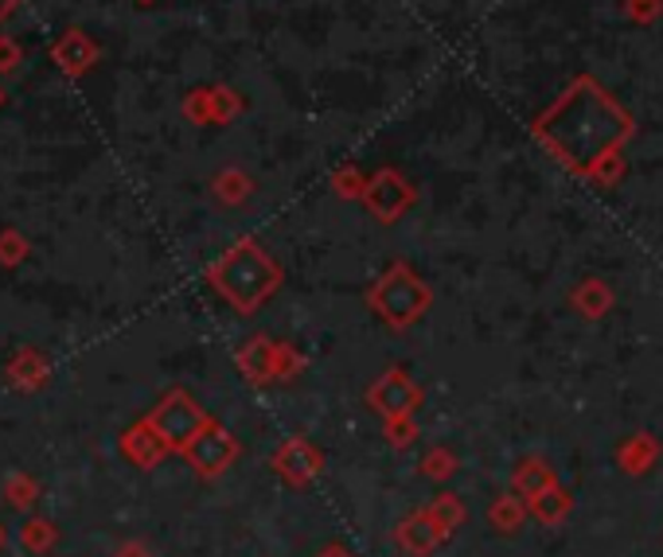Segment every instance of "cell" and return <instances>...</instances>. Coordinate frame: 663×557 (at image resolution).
<instances>
[{
	"instance_id": "1",
	"label": "cell",
	"mask_w": 663,
	"mask_h": 557,
	"mask_svg": "<svg viewBox=\"0 0 663 557\" xmlns=\"http://www.w3.org/2000/svg\"><path fill=\"white\" fill-rule=\"evenodd\" d=\"M632 133H636V118L593 74H577L531 121V136L543 141L546 152L577 175H590L601 160L621 152Z\"/></svg>"
},
{
	"instance_id": "2",
	"label": "cell",
	"mask_w": 663,
	"mask_h": 557,
	"mask_svg": "<svg viewBox=\"0 0 663 557\" xmlns=\"http://www.w3.org/2000/svg\"><path fill=\"white\" fill-rule=\"evenodd\" d=\"M208 277H211V285H215L219 293H223L239 312H254L258 304H262L265 296L278 288L281 270L270 262V254H265L258 242L242 239L234 250H227L223 262L211 265Z\"/></svg>"
},
{
	"instance_id": "3",
	"label": "cell",
	"mask_w": 663,
	"mask_h": 557,
	"mask_svg": "<svg viewBox=\"0 0 663 557\" xmlns=\"http://www.w3.org/2000/svg\"><path fill=\"white\" fill-rule=\"evenodd\" d=\"M371 304H375V312L386 320V324L406 327L425 312L430 293H425V285L418 281L414 270H406V265H391L386 277L375 285V293H371Z\"/></svg>"
},
{
	"instance_id": "4",
	"label": "cell",
	"mask_w": 663,
	"mask_h": 557,
	"mask_svg": "<svg viewBox=\"0 0 663 557\" xmlns=\"http://www.w3.org/2000/svg\"><path fill=\"white\" fill-rule=\"evenodd\" d=\"M144 422H149L152 429H157L160 437H164V445H169V448H180V453H184V448L192 445V440L200 437L203 429H208L211 417L203 414V409L195 406V402L188 398L184 391H172L169 398L160 402V406L152 409L149 417H144Z\"/></svg>"
},
{
	"instance_id": "5",
	"label": "cell",
	"mask_w": 663,
	"mask_h": 557,
	"mask_svg": "<svg viewBox=\"0 0 663 557\" xmlns=\"http://www.w3.org/2000/svg\"><path fill=\"white\" fill-rule=\"evenodd\" d=\"M363 203L379 223H399L414 207V188H410V180H402L399 168H379L375 175H368Z\"/></svg>"
},
{
	"instance_id": "6",
	"label": "cell",
	"mask_w": 663,
	"mask_h": 557,
	"mask_svg": "<svg viewBox=\"0 0 663 557\" xmlns=\"http://www.w3.org/2000/svg\"><path fill=\"white\" fill-rule=\"evenodd\" d=\"M242 110H247V102L231 87H195L184 98V118L195 125H231Z\"/></svg>"
},
{
	"instance_id": "7",
	"label": "cell",
	"mask_w": 663,
	"mask_h": 557,
	"mask_svg": "<svg viewBox=\"0 0 663 557\" xmlns=\"http://www.w3.org/2000/svg\"><path fill=\"white\" fill-rule=\"evenodd\" d=\"M51 59L59 63V71L71 74V79H82V74H90L98 67V59H102V48H98L94 40H90L82 28H67L63 36H59L56 43H51Z\"/></svg>"
},
{
	"instance_id": "8",
	"label": "cell",
	"mask_w": 663,
	"mask_h": 557,
	"mask_svg": "<svg viewBox=\"0 0 663 557\" xmlns=\"http://www.w3.org/2000/svg\"><path fill=\"white\" fill-rule=\"evenodd\" d=\"M188 460L195 464V468L203 472V476H215V472H223L227 464L234 460V453H239V445H234V437L227 429H219L215 422H208V429L200 433V437L192 440V445L184 448Z\"/></svg>"
},
{
	"instance_id": "9",
	"label": "cell",
	"mask_w": 663,
	"mask_h": 557,
	"mask_svg": "<svg viewBox=\"0 0 663 557\" xmlns=\"http://www.w3.org/2000/svg\"><path fill=\"white\" fill-rule=\"evenodd\" d=\"M121 453H125L137 468H152L160 456L169 453V445H164V437H160L149 422H137L133 429L121 433Z\"/></svg>"
},
{
	"instance_id": "10",
	"label": "cell",
	"mask_w": 663,
	"mask_h": 557,
	"mask_svg": "<svg viewBox=\"0 0 663 557\" xmlns=\"http://www.w3.org/2000/svg\"><path fill=\"white\" fill-rule=\"evenodd\" d=\"M48 378H51V366H48V358H43L36 347H24L9 363V383L17 386V391H40Z\"/></svg>"
},
{
	"instance_id": "11",
	"label": "cell",
	"mask_w": 663,
	"mask_h": 557,
	"mask_svg": "<svg viewBox=\"0 0 663 557\" xmlns=\"http://www.w3.org/2000/svg\"><path fill=\"white\" fill-rule=\"evenodd\" d=\"M371 398H375V406L386 409V414H402V409L414 406L418 394H414V386L402 378V371H391V375L375 386V394H371Z\"/></svg>"
},
{
	"instance_id": "12",
	"label": "cell",
	"mask_w": 663,
	"mask_h": 557,
	"mask_svg": "<svg viewBox=\"0 0 663 557\" xmlns=\"http://www.w3.org/2000/svg\"><path fill=\"white\" fill-rule=\"evenodd\" d=\"M211 188H215V195L223 203H242V200H250V192H254V180H250L242 168H223V172L211 180Z\"/></svg>"
},
{
	"instance_id": "13",
	"label": "cell",
	"mask_w": 663,
	"mask_h": 557,
	"mask_svg": "<svg viewBox=\"0 0 663 557\" xmlns=\"http://www.w3.org/2000/svg\"><path fill=\"white\" fill-rule=\"evenodd\" d=\"M40 499V484H36L28 472H12L9 479H4V503L9 507H32V503Z\"/></svg>"
},
{
	"instance_id": "14",
	"label": "cell",
	"mask_w": 663,
	"mask_h": 557,
	"mask_svg": "<svg viewBox=\"0 0 663 557\" xmlns=\"http://www.w3.org/2000/svg\"><path fill=\"white\" fill-rule=\"evenodd\" d=\"M56 538H59V530L51 518H28L24 530H20V541H24L32 554H48V549L56 546Z\"/></svg>"
},
{
	"instance_id": "15",
	"label": "cell",
	"mask_w": 663,
	"mask_h": 557,
	"mask_svg": "<svg viewBox=\"0 0 663 557\" xmlns=\"http://www.w3.org/2000/svg\"><path fill=\"white\" fill-rule=\"evenodd\" d=\"M239 363H242V371H247L250 378H265L273 371V347L265 340H250L247 343V351L239 355Z\"/></svg>"
},
{
	"instance_id": "16",
	"label": "cell",
	"mask_w": 663,
	"mask_h": 557,
	"mask_svg": "<svg viewBox=\"0 0 663 557\" xmlns=\"http://www.w3.org/2000/svg\"><path fill=\"white\" fill-rule=\"evenodd\" d=\"M28 257V239L20 231H0V265H9V270H17L20 262Z\"/></svg>"
},
{
	"instance_id": "17",
	"label": "cell",
	"mask_w": 663,
	"mask_h": 557,
	"mask_svg": "<svg viewBox=\"0 0 663 557\" xmlns=\"http://www.w3.org/2000/svg\"><path fill=\"white\" fill-rule=\"evenodd\" d=\"M624 175V149L621 152H613V156H605L597 168H593L585 180L590 183H597V188H616V180Z\"/></svg>"
},
{
	"instance_id": "18",
	"label": "cell",
	"mask_w": 663,
	"mask_h": 557,
	"mask_svg": "<svg viewBox=\"0 0 663 557\" xmlns=\"http://www.w3.org/2000/svg\"><path fill=\"white\" fill-rule=\"evenodd\" d=\"M332 188H336V195H363V188H368V180L360 175V168L348 164L340 168L336 175H332Z\"/></svg>"
},
{
	"instance_id": "19",
	"label": "cell",
	"mask_w": 663,
	"mask_h": 557,
	"mask_svg": "<svg viewBox=\"0 0 663 557\" xmlns=\"http://www.w3.org/2000/svg\"><path fill=\"white\" fill-rule=\"evenodd\" d=\"M624 12H629L632 24H652V20L663 17V0H629Z\"/></svg>"
},
{
	"instance_id": "20",
	"label": "cell",
	"mask_w": 663,
	"mask_h": 557,
	"mask_svg": "<svg viewBox=\"0 0 663 557\" xmlns=\"http://www.w3.org/2000/svg\"><path fill=\"white\" fill-rule=\"evenodd\" d=\"M577 304L585 308V316H601V308L609 304V293L597 285V281H590V285H585L582 293H577Z\"/></svg>"
},
{
	"instance_id": "21",
	"label": "cell",
	"mask_w": 663,
	"mask_h": 557,
	"mask_svg": "<svg viewBox=\"0 0 663 557\" xmlns=\"http://www.w3.org/2000/svg\"><path fill=\"white\" fill-rule=\"evenodd\" d=\"M20 63H24V51H20V43L12 40V36H0V74L17 71Z\"/></svg>"
},
{
	"instance_id": "22",
	"label": "cell",
	"mask_w": 663,
	"mask_h": 557,
	"mask_svg": "<svg viewBox=\"0 0 663 557\" xmlns=\"http://www.w3.org/2000/svg\"><path fill=\"white\" fill-rule=\"evenodd\" d=\"M113 557H149V549L137 546V541H125V546H118V554Z\"/></svg>"
},
{
	"instance_id": "23",
	"label": "cell",
	"mask_w": 663,
	"mask_h": 557,
	"mask_svg": "<svg viewBox=\"0 0 663 557\" xmlns=\"http://www.w3.org/2000/svg\"><path fill=\"white\" fill-rule=\"evenodd\" d=\"M17 4H20V0H0V24L12 17V9H17Z\"/></svg>"
},
{
	"instance_id": "24",
	"label": "cell",
	"mask_w": 663,
	"mask_h": 557,
	"mask_svg": "<svg viewBox=\"0 0 663 557\" xmlns=\"http://www.w3.org/2000/svg\"><path fill=\"white\" fill-rule=\"evenodd\" d=\"M0 546H4V526H0Z\"/></svg>"
},
{
	"instance_id": "25",
	"label": "cell",
	"mask_w": 663,
	"mask_h": 557,
	"mask_svg": "<svg viewBox=\"0 0 663 557\" xmlns=\"http://www.w3.org/2000/svg\"><path fill=\"white\" fill-rule=\"evenodd\" d=\"M137 4H152V0H137Z\"/></svg>"
},
{
	"instance_id": "26",
	"label": "cell",
	"mask_w": 663,
	"mask_h": 557,
	"mask_svg": "<svg viewBox=\"0 0 663 557\" xmlns=\"http://www.w3.org/2000/svg\"><path fill=\"white\" fill-rule=\"evenodd\" d=\"M0 105H4V94H0Z\"/></svg>"
}]
</instances>
